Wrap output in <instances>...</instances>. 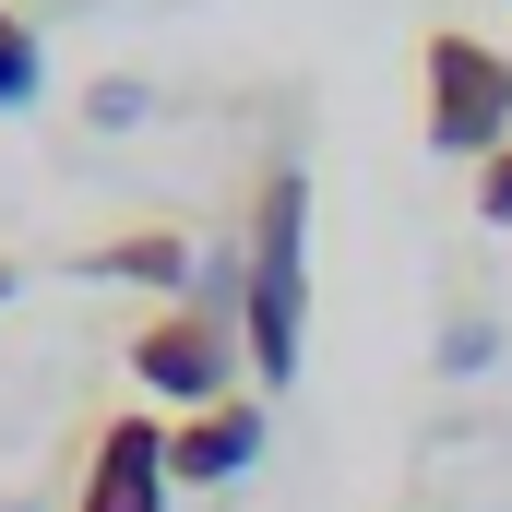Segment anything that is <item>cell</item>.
Instances as JSON below:
<instances>
[{
	"instance_id": "cell-1",
	"label": "cell",
	"mask_w": 512,
	"mask_h": 512,
	"mask_svg": "<svg viewBox=\"0 0 512 512\" xmlns=\"http://www.w3.org/2000/svg\"><path fill=\"white\" fill-rule=\"evenodd\" d=\"M239 334H251V382L286 393L310 358V179L274 155L251 191V239H239Z\"/></svg>"
},
{
	"instance_id": "cell-2",
	"label": "cell",
	"mask_w": 512,
	"mask_h": 512,
	"mask_svg": "<svg viewBox=\"0 0 512 512\" xmlns=\"http://www.w3.org/2000/svg\"><path fill=\"white\" fill-rule=\"evenodd\" d=\"M131 382L179 393V405H227L251 382V334H239V262L215 251V274L191 298H167L155 322H131Z\"/></svg>"
},
{
	"instance_id": "cell-3",
	"label": "cell",
	"mask_w": 512,
	"mask_h": 512,
	"mask_svg": "<svg viewBox=\"0 0 512 512\" xmlns=\"http://www.w3.org/2000/svg\"><path fill=\"white\" fill-rule=\"evenodd\" d=\"M417 120H429V143L441 155H501L512 143V60L489 48V36H465V24H429L417 36Z\"/></svg>"
},
{
	"instance_id": "cell-4",
	"label": "cell",
	"mask_w": 512,
	"mask_h": 512,
	"mask_svg": "<svg viewBox=\"0 0 512 512\" xmlns=\"http://www.w3.org/2000/svg\"><path fill=\"white\" fill-rule=\"evenodd\" d=\"M167 417H143V405H120V417H96V441H84V489H72V512H167Z\"/></svg>"
},
{
	"instance_id": "cell-5",
	"label": "cell",
	"mask_w": 512,
	"mask_h": 512,
	"mask_svg": "<svg viewBox=\"0 0 512 512\" xmlns=\"http://www.w3.org/2000/svg\"><path fill=\"white\" fill-rule=\"evenodd\" d=\"M251 453H262V393L191 405V417L167 429V477H179V489H227V477H251Z\"/></svg>"
},
{
	"instance_id": "cell-6",
	"label": "cell",
	"mask_w": 512,
	"mask_h": 512,
	"mask_svg": "<svg viewBox=\"0 0 512 512\" xmlns=\"http://www.w3.org/2000/svg\"><path fill=\"white\" fill-rule=\"evenodd\" d=\"M84 274H131V286H179V274H191V239H179V227H131V239H84Z\"/></svg>"
},
{
	"instance_id": "cell-7",
	"label": "cell",
	"mask_w": 512,
	"mask_h": 512,
	"mask_svg": "<svg viewBox=\"0 0 512 512\" xmlns=\"http://www.w3.org/2000/svg\"><path fill=\"white\" fill-rule=\"evenodd\" d=\"M36 84H48V48H36V12H24V0H0V108H36Z\"/></svg>"
},
{
	"instance_id": "cell-8",
	"label": "cell",
	"mask_w": 512,
	"mask_h": 512,
	"mask_svg": "<svg viewBox=\"0 0 512 512\" xmlns=\"http://www.w3.org/2000/svg\"><path fill=\"white\" fill-rule=\"evenodd\" d=\"M477 215L512 227V143H501V155H477Z\"/></svg>"
},
{
	"instance_id": "cell-9",
	"label": "cell",
	"mask_w": 512,
	"mask_h": 512,
	"mask_svg": "<svg viewBox=\"0 0 512 512\" xmlns=\"http://www.w3.org/2000/svg\"><path fill=\"white\" fill-rule=\"evenodd\" d=\"M0 286H12V262H0Z\"/></svg>"
}]
</instances>
